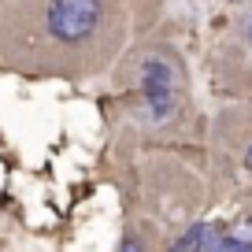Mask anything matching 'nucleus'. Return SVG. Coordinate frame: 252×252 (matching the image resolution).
<instances>
[{
    "label": "nucleus",
    "instance_id": "nucleus-3",
    "mask_svg": "<svg viewBox=\"0 0 252 252\" xmlns=\"http://www.w3.org/2000/svg\"><path fill=\"white\" fill-rule=\"evenodd\" d=\"M119 252H141V241H134V237H130V241L119 245Z\"/></svg>",
    "mask_w": 252,
    "mask_h": 252
},
{
    "label": "nucleus",
    "instance_id": "nucleus-2",
    "mask_svg": "<svg viewBox=\"0 0 252 252\" xmlns=\"http://www.w3.org/2000/svg\"><path fill=\"white\" fill-rule=\"evenodd\" d=\"M215 252H252V249H249V241H237V237H219Z\"/></svg>",
    "mask_w": 252,
    "mask_h": 252
},
{
    "label": "nucleus",
    "instance_id": "nucleus-6",
    "mask_svg": "<svg viewBox=\"0 0 252 252\" xmlns=\"http://www.w3.org/2000/svg\"><path fill=\"white\" fill-rule=\"evenodd\" d=\"M249 33H252V23H249Z\"/></svg>",
    "mask_w": 252,
    "mask_h": 252
},
{
    "label": "nucleus",
    "instance_id": "nucleus-5",
    "mask_svg": "<svg viewBox=\"0 0 252 252\" xmlns=\"http://www.w3.org/2000/svg\"><path fill=\"white\" fill-rule=\"evenodd\" d=\"M245 167H249V171H252V149L245 152Z\"/></svg>",
    "mask_w": 252,
    "mask_h": 252
},
{
    "label": "nucleus",
    "instance_id": "nucleus-4",
    "mask_svg": "<svg viewBox=\"0 0 252 252\" xmlns=\"http://www.w3.org/2000/svg\"><path fill=\"white\" fill-rule=\"evenodd\" d=\"M174 252H189V237H186V241H178V245H174Z\"/></svg>",
    "mask_w": 252,
    "mask_h": 252
},
{
    "label": "nucleus",
    "instance_id": "nucleus-1",
    "mask_svg": "<svg viewBox=\"0 0 252 252\" xmlns=\"http://www.w3.org/2000/svg\"><path fill=\"white\" fill-rule=\"evenodd\" d=\"M141 100H145V115L152 123H163L174 115L178 104V67L167 56L152 52L141 60Z\"/></svg>",
    "mask_w": 252,
    "mask_h": 252
}]
</instances>
